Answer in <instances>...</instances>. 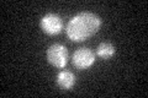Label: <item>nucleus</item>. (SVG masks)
Here are the masks:
<instances>
[{"label":"nucleus","mask_w":148,"mask_h":98,"mask_svg":"<svg viewBox=\"0 0 148 98\" xmlns=\"http://www.w3.org/2000/svg\"><path fill=\"white\" fill-rule=\"evenodd\" d=\"M56 81H57V85L59 88L69 91V90H72L74 85H75L77 78H75V75H74L72 71H69V70H62V71L58 72Z\"/></svg>","instance_id":"nucleus-5"},{"label":"nucleus","mask_w":148,"mask_h":98,"mask_svg":"<svg viewBox=\"0 0 148 98\" xmlns=\"http://www.w3.org/2000/svg\"><path fill=\"white\" fill-rule=\"evenodd\" d=\"M100 27L101 20L96 14L83 11L69 20L66 27V33L72 42H84L98 33Z\"/></svg>","instance_id":"nucleus-1"},{"label":"nucleus","mask_w":148,"mask_h":98,"mask_svg":"<svg viewBox=\"0 0 148 98\" xmlns=\"http://www.w3.org/2000/svg\"><path fill=\"white\" fill-rule=\"evenodd\" d=\"M115 53H116V49H115L114 44L109 43V42H103V43H100L98 45V48H96V55L105 60L112 58Z\"/></svg>","instance_id":"nucleus-6"},{"label":"nucleus","mask_w":148,"mask_h":98,"mask_svg":"<svg viewBox=\"0 0 148 98\" xmlns=\"http://www.w3.org/2000/svg\"><path fill=\"white\" fill-rule=\"evenodd\" d=\"M68 49L61 43H54L48 47L46 52L47 62L57 69H63L68 63Z\"/></svg>","instance_id":"nucleus-2"},{"label":"nucleus","mask_w":148,"mask_h":98,"mask_svg":"<svg viewBox=\"0 0 148 98\" xmlns=\"http://www.w3.org/2000/svg\"><path fill=\"white\" fill-rule=\"evenodd\" d=\"M41 28L45 33L49 36H56L61 33L63 30V20L57 14L49 12L41 18Z\"/></svg>","instance_id":"nucleus-4"},{"label":"nucleus","mask_w":148,"mask_h":98,"mask_svg":"<svg viewBox=\"0 0 148 98\" xmlns=\"http://www.w3.org/2000/svg\"><path fill=\"white\" fill-rule=\"evenodd\" d=\"M96 60V54L89 48H79L73 53L72 62L78 70L89 69Z\"/></svg>","instance_id":"nucleus-3"}]
</instances>
